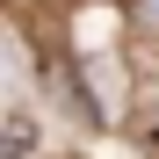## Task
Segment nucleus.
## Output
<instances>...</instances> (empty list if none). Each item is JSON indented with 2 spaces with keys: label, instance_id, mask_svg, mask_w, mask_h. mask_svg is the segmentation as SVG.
Returning <instances> with one entry per match:
<instances>
[{
  "label": "nucleus",
  "instance_id": "obj_1",
  "mask_svg": "<svg viewBox=\"0 0 159 159\" xmlns=\"http://www.w3.org/2000/svg\"><path fill=\"white\" fill-rule=\"evenodd\" d=\"M29 152H36V130H29V123H22V116L0 123V159H29Z\"/></svg>",
  "mask_w": 159,
  "mask_h": 159
},
{
  "label": "nucleus",
  "instance_id": "obj_2",
  "mask_svg": "<svg viewBox=\"0 0 159 159\" xmlns=\"http://www.w3.org/2000/svg\"><path fill=\"white\" fill-rule=\"evenodd\" d=\"M145 15H159V0H145Z\"/></svg>",
  "mask_w": 159,
  "mask_h": 159
}]
</instances>
